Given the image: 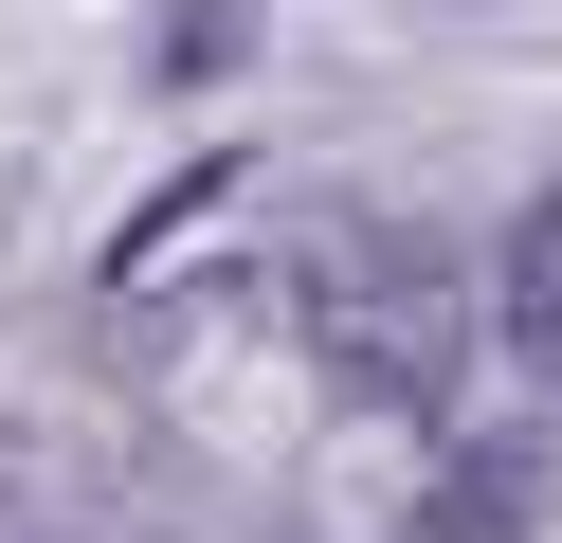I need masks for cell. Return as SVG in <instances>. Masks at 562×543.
I'll return each instance as SVG.
<instances>
[{
  "label": "cell",
  "mask_w": 562,
  "mask_h": 543,
  "mask_svg": "<svg viewBox=\"0 0 562 543\" xmlns=\"http://www.w3.org/2000/svg\"><path fill=\"white\" fill-rule=\"evenodd\" d=\"M508 326L562 344V200H526V236H508Z\"/></svg>",
  "instance_id": "1"
},
{
  "label": "cell",
  "mask_w": 562,
  "mask_h": 543,
  "mask_svg": "<svg viewBox=\"0 0 562 543\" xmlns=\"http://www.w3.org/2000/svg\"><path fill=\"white\" fill-rule=\"evenodd\" d=\"M526 489H544V471H526V453H472V489H453L436 525H453V543H508V525H526Z\"/></svg>",
  "instance_id": "2"
},
{
  "label": "cell",
  "mask_w": 562,
  "mask_h": 543,
  "mask_svg": "<svg viewBox=\"0 0 562 543\" xmlns=\"http://www.w3.org/2000/svg\"><path fill=\"white\" fill-rule=\"evenodd\" d=\"M255 55V0H182V19H164V72H236Z\"/></svg>",
  "instance_id": "3"
}]
</instances>
